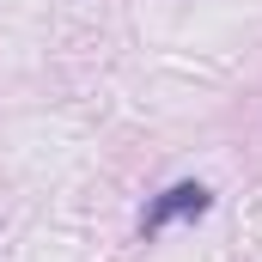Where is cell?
Here are the masks:
<instances>
[{
    "label": "cell",
    "mask_w": 262,
    "mask_h": 262,
    "mask_svg": "<svg viewBox=\"0 0 262 262\" xmlns=\"http://www.w3.org/2000/svg\"><path fill=\"white\" fill-rule=\"evenodd\" d=\"M177 213H207V189H201V183H171L165 195L146 207V232L165 226V220H177Z\"/></svg>",
    "instance_id": "1"
}]
</instances>
